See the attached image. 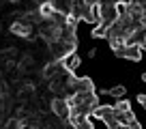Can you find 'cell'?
<instances>
[{"label": "cell", "instance_id": "cell-1", "mask_svg": "<svg viewBox=\"0 0 146 129\" xmlns=\"http://www.w3.org/2000/svg\"><path fill=\"white\" fill-rule=\"evenodd\" d=\"M50 108L56 114V118H60V120H67L69 116H71V106L67 103L64 97H54V99L50 101Z\"/></svg>", "mask_w": 146, "mask_h": 129}, {"label": "cell", "instance_id": "cell-2", "mask_svg": "<svg viewBox=\"0 0 146 129\" xmlns=\"http://www.w3.org/2000/svg\"><path fill=\"white\" fill-rule=\"evenodd\" d=\"M32 28H35V24H30L28 19H15L13 24H11V32L13 35H17V37L22 39H30L32 37Z\"/></svg>", "mask_w": 146, "mask_h": 129}, {"label": "cell", "instance_id": "cell-3", "mask_svg": "<svg viewBox=\"0 0 146 129\" xmlns=\"http://www.w3.org/2000/svg\"><path fill=\"white\" fill-rule=\"evenodd\" d=\"M60 64L64 67V71H67V73H73L75 69H80V64H82V58H80L78 52H71V54H67L62 60H60Z\"/></svg>", "mask_w": 146, "mask_h": 129}, {"label": "cell", "instance_id": "cell-4", "mask_svg": "<svg viewBox=\"0 0 146 129\" xmlns=\"http://www.w3.org/2000/svg\"><path fill=\"white\" fill-rule=\"evenodd\" d=\"M116 54H118L120 58H125V60H133V63L142 58L140 45H125V47H120V50H116Z\"/></svg>", "mask_w": 146, "mask_h": 129}, {"label": "cell", "instance_id": "cell-5", "mask_svg": "<svg viewBox=\"0 0 146 129\" xmlns=\"http://www.w3.org/2000/svg\"><path fill=\"white\" fill-rule=\"evenodd\" d=\"M86 120H88V125H90V129H110L108 123H105V120H101L99 116H95V114H88Z\"/></svg>", "mask_w": 146, "mask_h": 129}, {"label": "cell", "instance_id": "cell-6", "mask_svg": "<svg viewBox=\"0 0 146 129\" xmlns=\"http://www.w3.org/2000/svg\"><path fill=\"white\" fill-rule=\"evenodd\" d=\"M105 95H110L112 99H125V95H127V90H125V86H114V88H110V90H103Z\"/></svg>", "mask_w": 146, "mask_h": 129}, {"label": "cell", "instance_id": "cell-7", "mask_svg": "<svg viewBox=\"0 0 146 129\" xmlns=\"http://www.w3.org/2000/svg\"><path fill=\"white\" fill-rule=\"evenodd\" d=\"M137 103L146 108V92H140V95H137Z\"/></svg>", "mask_w": 146, "mask_h": 129}, {"label": "cell", "instance_id": "cell-8", "mask_svg": "<svg viewBox=\"0 0 146 129\" xmlns=\"http://www.w3.org/2000/svg\"><path fill=\"white\" fill-rule=\"evenodd\" d=\"M97 54H99V50H97V47H90V50H88V58H95Z\"/></svg>", "mask_w": 146, "mask_h": 129}, {"label": "cell", "instance_id": "cell-9", "mask_svg": "<svg viewBox=\"0 0 146 129\" xmlns=\"http://www.w3.org/2000/svg\"><path fill=\"white\" fill-rule=\"evenodd\" d=\"M9 2H11V5H17V2H19V0H9Z\"/></svg>", "mask_w": 146, "mask_h": 129}]
</instances>
